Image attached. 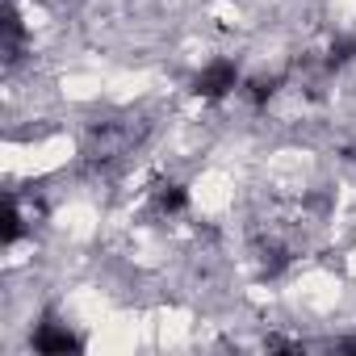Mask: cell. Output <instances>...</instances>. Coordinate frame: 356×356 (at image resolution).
Here are the masks:
<instances>
[{"label": "cell", "mask_w": 356, "mask_h": 356, "mask_svg": "<svg viewBox=\"0 0 356 356\" xmlns=\"http://www.w3.org/2000/svg\"><path fill=\"white\" fill-rule=\"evenodd\" d=\"M34 352H47V356H59V352H80V339H76L67 327H59L55 318H47V323L34 331Z\"/></svg>", "instance_id": "7a4b0ae2"}, {"label": "cell", "mask_w": 356, "mask_h": 356, "mask_svg": "<svg viewBox=\"0 0 356 356\" xmlns=\"http://www.w3.org/2000/svg\"><path fill=\"white\" fill-rule=\"evenodd\" d=\"M130 143V130L126 126H101V130H92V151H97V159H109L113 151H122Z\"/></svg>", "instance_id": "3957f363"}, {"label": "cell", "mask_w": 356, "mask_h": 356, "mask_svg": "<svg viewBox=\"0 0 356 356\" xmlns=\"http://www.w3.org/2000/svg\"><path fill=\"white\" fill-rule=\"evenodd\" d=\"M17 235H22V210H17V197H9L5 202V227H0V239L17 243Z\"/></svg>", "instance_id": "52a82bcc"}, {"label": "cell", "mask_w": 356, "mask_h": 356, "mask_svg": "<svg viewBox=\"0 0 356 356\" xmlns=\"http://www.w3.org/2000/svg\"><path fill=\"white\" fill-rule=\"evenodd\" d=\"M235 84H239L235 63H231V59H214V63L193 80V92H197V97H206V101H218V97L235 92Z\"/></svg>", "instance_id": "6da1fadb"}, {"label": "cell", "mask_w": 356, "mask_h": 356, "mask_svg": "<svg viewBox=\"0 0 356 356\" xmlns=\"http://www.w3.org/2000/svg\"><path fill=\"white\" fill-rule=\"evenodd\" d=\"M185 189L181 185H172V181H163V185H155V206L163 210V214H176V210H185Z\"/></svg>", "instance_id": "277c9868"}, {"label": "cell", "mask_w": 356, "mask_h": 356, "mask_svg": "<svg viewBox=\"0 0 356 356\" xmlns=\"http://www.w3.org/2000/svg\"><path fill=\"white\" fill-rule=\"evenodd\" d=\"M352 55H356V38H335V42L327 47V67L335 72V67L352 63Z\"/></svg>", "instance_id": "8992f818"}, {"label": "cell", "mask_w": 356, "mask_h": 356, "mask_svg": "<svg viewBox=\"0 0 356 356\" xmlns=\"http://www.w3.org/2000/svg\"><path fill=\"white\" fill-rule=\"evenodd\" d=\"M22 47H26V30H22V17L9 9V17H5V59L13 63L22 55Z\"/></svg>", "instance_id": "5b68a950"}, {"label": "cell", "mask_w": 356, "mask_h": 356, "mask_svg": "<svg viewBox=\"0 0 356 356\" xmlns=\"http://www.w3.org/2000/svg\"><path fill=\"white\" fill-rule=\"evenodd\" d=\"M273 88H277V80H252V101L264 105V101L273 97Z\"/></svg>", "instance_id": "ba28073f"}]
</instances>
